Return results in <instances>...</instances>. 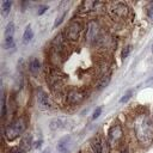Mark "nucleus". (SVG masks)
I'll return each instance as SVG.
<instances>
[{
	"mask_svg": "<svg viewBox=\"0 0 153 153\" xmlns=\"http://www.w3.org/2000/svg\"><path fill=\"white\" fill-rule=\"evenodd\" d=\"M135 134L140 143L149 145L153 141V124L148 116L141 115L135 120Z\"/></svg>",
	"mask_w": 153,
	"mask_h": 153,
	"instance_id": "1",
	"label": "nucleus"
},
{
	"mask_svg": "<svg viewBox=\"0 0 153 153\" xmlns=\"http://www.w3.org/2000/svg\"><path fill=\"white\" fill-rule=\"evenodd\" d=\"M25 128H26V120L24 117L16 118L7 126V128L5 130V136L8 140H13L17 136H19L25 130Z\"/></svg>",
	"mask_w": 153,
	"mask_h": 153,
	"instance_id": "2",
	"label": "nucleus"
},
{
	"mask_svg": "<svg viewBox=\"0 0 153 153\" xmlns=\"http://www.w3.org/2000/svg\"><path fill=\"white\" fill-rule=\"evenodd\" d=\"M109 13L110 16L116 19V20H121V19H124L128 14V7L127 5H124L123 2H116L111 6V8L109 10Z\"/></svg>",
	"mask_w": 153,
	"mask_h": 153,
	"instance_id": "3",
	"label": "nucleus"
},
{
	"mask_svg": "<svg viewBox=\"0 0 153 153\" xmlns=\"http://www.w3.org/2000/svg\"><path fill=\"white\" fill-rule=\"evenodd\" d=\"M122 128L120 124H115L109 129L108 133V143L110 147H112L114 145H116L121 139H122Z\"/></svg>",
	"mask_w": 153,
	"mask_h": 153,
	"instance_id": "4",
	"label": "nucleus"
},
{
	"mask_svg": "<svg viewBox=\"0 0 153 153\" xmlns=\"http://www.w3.org/2000/svg\"><path fill=\"white\" fill-rule=\"evenodd\" d=\"M81 29H82V26H81V24H80L79 22H75V20L72 22V23L67 26V30H66V36H67V38L71 39V41L78 39Z\"/></svg>",
	"mask_w": 153,
	"mask_h": 153,
	"instance_id": "5",
	"label": "nucleus"
},
{
	"mask_svg": "<svg viewBox=\"0 0 153 153\" xmlns=\"http://www.w3.org/2000/svg\"><path fill=\"white\" fill-rule=\"evenodd\" d=\"M98 31H99V26L96 22H90L86 29V35H85V39L87 43H92L98 38Z\"/></svg>",
	"mask_w": 153,
	"mask_h": 153,
	"instance_id": "6",
	"label": "nucleus"
},
{
	"mask_svg": "<svg viewBox=\"0 0 153 153\" xmlns=\"http://www.w3.org/2000/svg\"><path fill=\"white\" fill-rule=\"evenodd\" d=\"M36 98H37V106H38V109H41V110H48L50 108L49 98H48L47 93L42 88H39L37 91V97Z\"/></svg>",
	"mask_w": 153,
	"mask_h": 153,
	"instance_id": "7",
	"label": "nucleus"
},
{
	"mask_svg": "<svg viewBox=\"0 0 153 153\" xmlns=\"http://www.w3.org/2000/svg\"><path fill=\"white\" fill-rule=\"evenodd\" d=\"M85 98V93L80 90H71L67 94V99L71 104H75V103H79L81 102L82 99Z\"/></svg>",
	"mask_w": 153,
	"mask_h": 153,
	"instance_id": "8",
	"label": "nucleus"
},
{
	"mask_svg": "<svg viewBox=\"0 0 153 153\" xmlns=\"http://www.w3.org/2000/svg\"><path fill=\"white\" fill-rule=\"evenodd\" d=\"M98 5H100V2L86 0V1H82V2H81V5H80V11H81V12H90V11L96 10V7H97Z\"/></svg>",
	"mask_w": 153,
	"mask_h": 153,
	"instance_id": "9",
	"label": "nucleus"
},
{
	"mask_svg": "<svg viewBox=\"0 0 153 153\" xmlns=\"http://www.w3.org/2000/svg\"><path fill=\"white\" fill-rule=\"evenodd\" d=\"M69 139L71 136H65L62 137L59 142H57V146H56V149H57V153H68V142H69Z\"/></svg>",
	"mask_w": 153,
	"mask_h": 153,
	"instance_id": "10",
	"label": "nucleus"
},
{
	"mask_svg": "<svg viewBox=\"0 0 153 153\" xmlns=\"http://www.w3.org/2000/svg\"><path fill=\"white\" fill-rule=\"evenodd\" d=\"M91 147L93 149V153H102V148H103V145H102V141L99 140L98 136L93 137L92 141H91Z\"/></svg>",
	"mask_w": 153,
	"mask_h": 153,
	"instance_id": "11",
	"label": "nucleus"
},
{
	"mask_svg": "<svg viewBox=\"0 0 153 153\" xmlns=\"http://www.w3.org/2000/svg\"><path fill=\"white\" fill-rule=\"evenodd\" d=\"M49 128L51 130H59L61 128H63V121L61 118H54L50 121L49 123Z\"/></svg>",
	"mask_w": 153,
	"mask_h": 153,
	"instance_id": "12",
	"label": "nucleus"
},
{
	"mask_svg": "<svg viewBox=\"0 0 153 153\" xmlns=\"http://www.w3.org/2000/svg\"><path fill=\"white\" fill-rule=\"evenodd\" d=\"M11 6H12V1H8V0L1 1V14H2L4 17H6V16L10 13Z\"/></svg>",
	"mask_w": 153,
	"mask_h": 153,
	"instance_id": "13",
	"label": "nucleus"
},
{
	"mask_svg": "<svg viewBox=\"0 0 153 153\" xmlns=\"http://www.w3.org/2000/svg\"><path fill=\"white\" fill-rule=\"evenodd\" d=\"M29 69H30V72L32 74H36L39 71V61L37 59H35V57L31 59V61L29 63Z\"/></svg>",
	"mask_w": 153,
	"mask_h": 153,
	"instance_id": "14",
	"label": "nucleus"
},
{
	"mask_svg": "<svg viewBox=\"0 0 153 153\" xmlns=\"http://www.w3.org/2000/svg\"><path fill=\"white\" fill-rule=\"evenodd\" d=\"M32 36H33V33H32L31 26L27 25V26L25 27V31H24V35H23V42H24V43L30 42V41L32 39Z\"/></svg>",
	"mask_w": 153,
	"mask_h": 153,
	"instance_id": "15",
	"label": "nucleus"
},
{
	"mask_svg": "<svg viewBox=\"0 0 153 153\" xmlns=\"http://www.w3.org/2000/svg\"><path fill=\"white\" fill-rule=\"evenodd\" d=\"M31 143H32L31 135H25V136L23 137V140H22V145H20V147H22V148H24L25 151H27V149H30Z\"/></svg>",
	"mask_w": 153,
	"mask_h": 153,
	"instance_id": "16",
	"label": "nucleus"
},
{
	"mask_svg": "<svg viewBox=\"0 0 153 153\" xmlns=\"http://www.w3.org/2000/svg\"><path fill=\"white\" fill-rule=\"evenodd\" d=\"M110 79H111V74H106L105 76H103L102 78V80L99 81V84H98V90H102V88H104L105 86H108V84H109V81H110Z\"/></svg>",
	"mask_w": 153,
	"mask_h": 153,
	"instance_id": "17",
	"label": "nucleus"
},
{
	"mask_svg": "<svg viewBox=\"0 0 153 153\" xmlns=\"http://www.w3.org/2000/svg\"><path fill=\"white\" fill-rule=\"evenodd\" d=\"M14 32V24L13 23H8L6 29H5V38H8V37H12Z\"/></svg>",
	"mask_w": 153,
	"mask_h": 153,
	"instance_id": "18",
	"label": "nucleus"
},
{
	"mask_svg": "<svg viewBox=\"0 0 153 153\" xmlns=\"http://www.w3.org/2000/svg\"><path fill=\"white\" fill-rule=\"evenodd\" d=\"M133 93H134V90H128L124 94H123V97L120 99V103H127L130 98H131V96H133Z\"/></svg>",
	"mask_w": 153,
	"mask_h": 153,
	"instance_id": "19",
	"label": "nucleus"
},
{
	"mask_svg": "<svg viewBox=\"0 0 153 153\" xmlns=\"http://www.w3.org/2000/svg\"><path fill=\"white\" fill-rule=\"evenodd\" d=\"M1 116L2 117L6 116V96H5V93H2V97H1Z\"/></svg>",
	"mask_w": 153,
	"mask_h": 153,
	"instance_id": "20",
	"label": "nucleus"
},
{
	"mask_svg": "<svg viewBox=\"0 0 153 153\" xmlns=\"http://www.w3.org/2000/svg\"><path fill=\"white\" fill-rule=\"evenodd\" d=\"M66 14H67V12H66V11H63V12H62L57 18H56V20H55V23H54V27H57V26L63 22V19H65Z\"/></svg>",
	"mask_w": 153,
	"mask_h": 153,
	"instance_id": "21",
	"label": "nucleus"
},
{
	"mask_svg": "<svg viewBox=\"0 0 153 153\" xmlns=\"http://www.w3.org/2000/svg\"><path fill=\"white\" fill-rule=\"evenodd\" d=\"M13 45V37H8V38H5V42H4V47L6 49H8L10 47Z\"/></svg>",
	"mask_w": 153,
	"mask_h": 153,
	"instance_id": "22",
	"label": "nucleus"
},
{
	"mask_svg": "<svg viewBox=\"0 0 153 153\" xmlns=\"http://www.w3.org/2000/svg\"><path fill=\"white\" fill-rule=\"evenodd\" d=\"M131 51V45H127L123 50H122V59H126V57H128V55H129V53Z\"/></svg>",
	"mask_w": 153,
	"mask_h": 153,
	"instance_id": "23",
	"label": "nucleus"
},
{
	"mask_svg": "<svg viewBox=\"0 0 153 153\" xmlns=\"http://www.w3.org/2000/svg\"><path fill=\"white\" fill-rule=\"evenodd\" d=\"M102 110H103V108L102 106H98L96 110H94V112H93V116H92V118L93 120H96V118H98L99 116H100V114H102Z\"/></svg>",
	"mask_w": 153,
	"mask_h": 153,
	"instance_id": "24",
	"label": "nucleus"
},
{
	"mask_svg": "<svg viewBox=\"0 0 153 153\" xmlns=\"http://www.w3.org/2000/svg\"><path fill=\"white\" fill-rule=\"evenodd\" d=\"M11 153H26V151L22 147H14V148H12Z\"/></svg>",
	"mask_w": 153,
	"mask_h": 153,
	"instance_id": "25",
	"label": "nucleus"
},
{
	"mask_svg": "<svg viewBox=\"0 0 153 153\" xmlns=\"http://www.w3.org/2000/svg\"><path fill=\"white\" fill-rule=\"evenodd\" d=\"M38 10H39V11L37 12V14H38V16H41V14H43V13L48 10V6H45V5H41V6L38 7Z\"/></svg>",
	"mask_w": 153,
	"mask_h": 153,
	"instance_id": "26",
	"label": "nucleus"
},
{
	"mask_svg": "<svg viewBox=\"0 0 153 153\" xmlns=\"http://www.w3.org/2000/svg\"><path fill=\"white\" fill-rule=\"evenodd\" d=\"M148 18L151 19V22H153V7L148 10Z\"/></svg>",
	"mask_w": 153,
	"mask_h": 153,
	"instance_id": "27",
	"label": "nucleus"
},
{
	"mask_svg": "<svg viewBox=\"0 0 153 153\" xmlns=\"http://www.w3.org/2000/svg\"><path fill=\"white\" fill-rule=\"evenodd\" d=\"M41 145H42V141H38V142H36L35 147H36V148H38V147H41Z\"/></svg>",
	"mask_w": 153,
	"mask_h": 153,
	"instance_id": "28",
	"label": "nucleus"
},
{
	"mask_svg": "<svg viewBox=\"0 0 153 153\" xmlns=\"http://www.w3.org/2000/svg\"><path fill=\"white\" fill-rule=\"evenodd\" d=\"M42 153H49V149H45V151H43Z\"/></svg>",
	"mask_w": 153,
	"mask_h": 153,
	"instance_id": "29",
	"label": "nucleus"
},
{
	"mask_svg": "<svg viewBox=\"0 0 153 153\" xmlns=\"http://www.w3.org/2000/svg\"><path fill=\"white\" fill-rule=\"evenodd\" d=\"M152 53H153V44H152Z\"/></svg>",
	"mask_w": 153,
	"mask_h": 153,
	"instance_id": "30",
	"label": "nucleus"
},
{
	"mask_svg": "<svg viewBox=\"0 0 153 153\" xmlns=\"http://www.w3.org/2000/svg\"><path fill=\"white\" fill-rule=\"evenodd\" d=\"M120 153H127V152H120Z\"/></svg>",
	"mask_w": 153,
	"mask_h": 153,
	"instance_id": "31",
	"label": "nucleus"
}]
</instances>
